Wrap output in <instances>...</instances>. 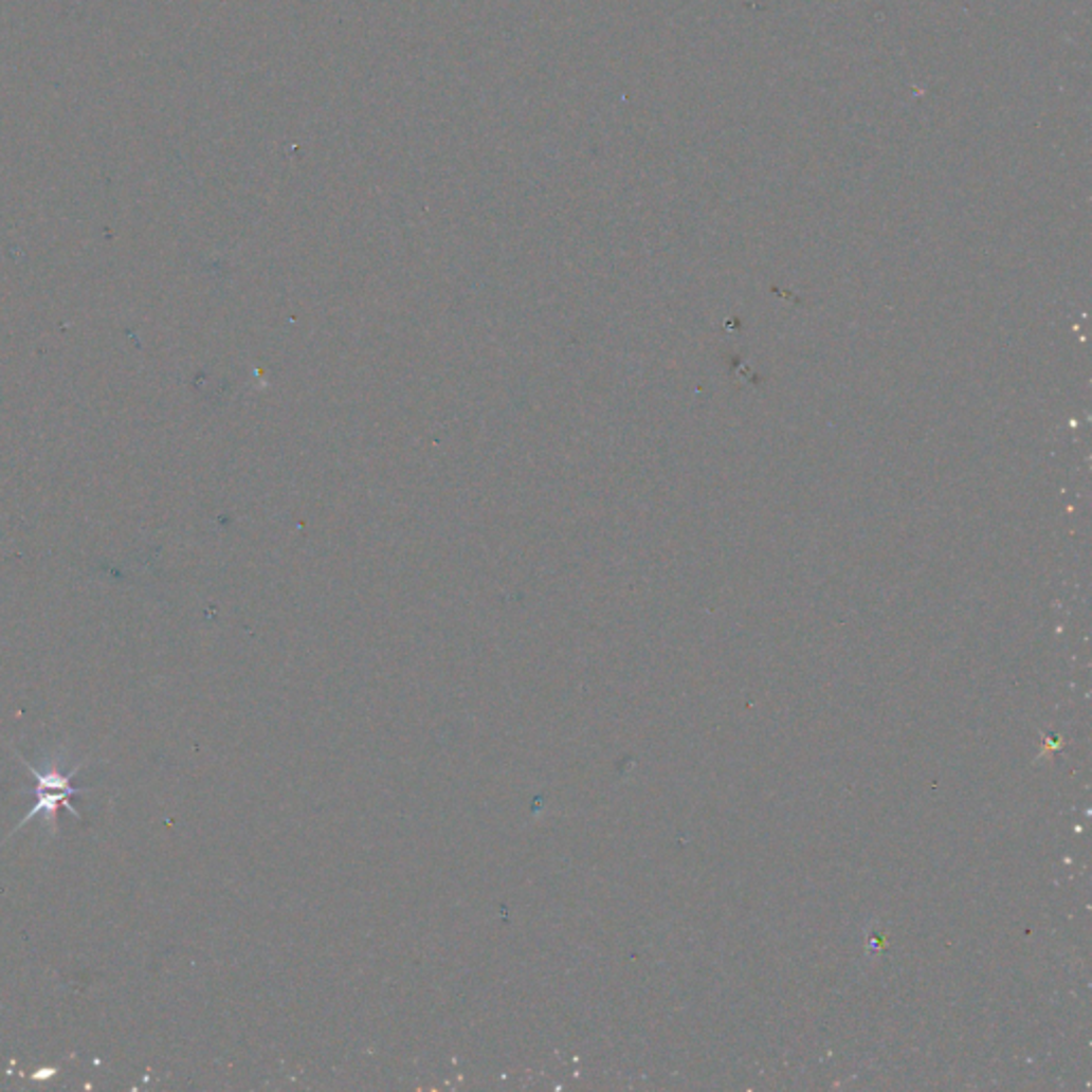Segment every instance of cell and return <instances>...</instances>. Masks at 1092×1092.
I'll list each match as a JSON object with an SVG mask.
<instances>
[{
	"mask_svg": "<svg viewBox=\"0 0 1092 1092\" xmlns=\"http://www.w3.org/2000/svg\"><path fill=\"white\" fill-rule=\"evenodd\" d=\"M22 762H24L26 770L35 779V787L22 789L20 794H33L35 796V804L29 811V815L18 824V829H24L26 824H31L33 819H35V815H43V824L48 826V831L56 833V826H58V806L60 804L65 808H69L79 819V813L69 802L73 796H79V794L86 791L81 787L71 785L73 777L79 772V766H71V770H69V766L58 756L46 760L43 766H33L24 758H22Z\"/></svg>",
	"mask_w": 1092,
	"mask_h": 1092,
	"instance_id": "1",
	"label": "cell"
}]
</instances>
